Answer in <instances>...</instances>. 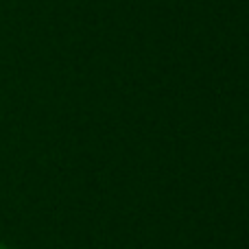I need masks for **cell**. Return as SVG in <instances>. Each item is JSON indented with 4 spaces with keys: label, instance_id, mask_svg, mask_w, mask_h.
I'll list each match as a JSON object with an SVG mask.
<instances>
[{
    "label": "cell",
    "instance_id": "obj_1",
    "mask_svg": "<svg viewBox=\"0 0 249 249\" xmlns=\"http://www.w3.org/2000/svg\"><path fill=\"white\" fill-rule=\"evenodd\" d=\"M0 249H11V247H7V245H2V243H0Z\"/></svg>",
    "mask_w": 249,
    "mask_h": 249
}]
</instances>
